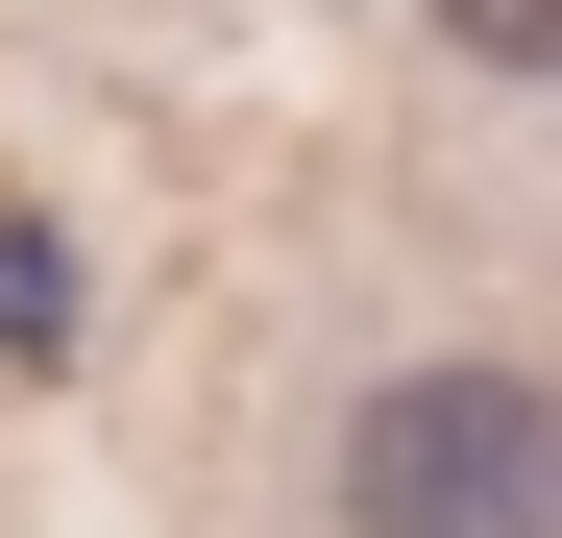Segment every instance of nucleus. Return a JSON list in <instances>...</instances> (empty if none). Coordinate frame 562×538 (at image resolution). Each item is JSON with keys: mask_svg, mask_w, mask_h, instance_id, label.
Returning <instances> with one entry per match:
<instances>
[{"mask_svg": "<svg viewBox=\"0 0 562 538\" xmlns=\"http://www.w3.org/2000/svg\"><path fill=\"white\" fill-rule=\"evenodd\" d=\"M342 538H562V392L538 368H392L342 416Z\"/></svg>", "mask_w": 562, "mask_h": 538, "instance_id": "1", "label": "nucleus"}, {"mask_svg": "<svg viewBox=\"0 0 562 538\" xmlns=\"http://www.w3.org/2000/svg\"><path fill=\"white\" fill-rule=\"evenodd\" d=\"M49 343H74V245L0 197V368H49Z\"/></svg>", "mask_w": 562, "mask_h": 538, "instance_id": "2", "label": "nucleus"}, {"mask_svg": "<svg viewBox=\"0 0 562 538\" xmlns=\"http://www.w3.org/2000/svg\"><path fill=\"white\" fill-rule=\"evenodd\" d=\"M440 49H490V74H562V0H440Z\"/></svg>", "mask_w": 562, "mask_h": 538, "instance_id": "3", "label": "nucleus"}]
</instances>
